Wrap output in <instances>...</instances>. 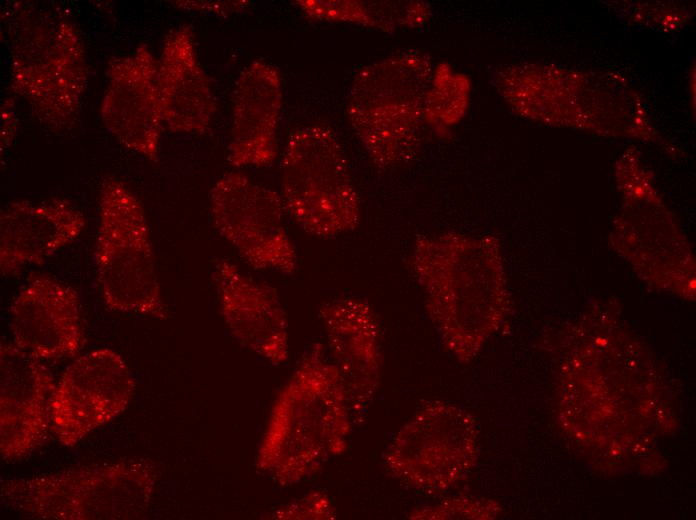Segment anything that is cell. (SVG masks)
<instances>
[{"label": "cell", "instance_id": "obj_1", "mask_svg": "<svg viewBox=\"0 0 696 520\" xmlns=\"http://www.w3.org/2000/svg\"><path fill=\"white\" fill-rule=\"evenodd\" d=\"M410 266L444 347L461 362L470 361L507 308L498 243L456 232L419 235Z\"/></svg>", "mask_w": 696, "mask_h": 520}, {"label": "cell", "instance_id": "obj_2", "mask_svg": "<svg viewBox=\"0 0 696 520\" xmlns=\"http://www.w3.org/2000/svg\"><path fill=\"white\" fill-rule=\"evenodd\" d=\"M12 88L45 127L71 129L87 87L79 31L59 7L20 3L8 35Z\"/></svg>", "mask_w": 696, "mask_h": 520}, {"label": "cell", "instance_id": "obj_3", "mask_svg": "<svg viewBox=\"0 0 696 520\" xmlns=\"http://www.w3.org/2000/svg\"><path fill=\"white\" fill-rule=\"evenodd\" d=\"M157 480L147 458L1 480V503L29 519L135 520L145 517Z\"/></svg>", "mask_w": 696, "mask_h": 520}, {"label": "cell", "instance_id": "obj_4", "mask_svg": "<svg viewBox=\"0 0 696 520\" xmlns=\"http://www.w3.org/2000/svg\"><path fill=\"white\" fill-rule=\"evenodd\" d=\"M433 71L426 54L403 51L368 64L355 74L347 117L378 168L399 167L416 157Z\"/></svg>", "mask_w": 696, "mask_h": 520}, {"label": "cell", "instance_id": "obj_5", "mask_svg": "<svg viewBox=\"0 0 696 520\" xmlns=\"http://www.w3.org/2000/svg\"><path fill=\"white\" fill-rule=\"evenodd\" d=\"M281 195L291 219L310 235L332 238L359 225L358 193L342 147L325 125L290 135L282 157Z\"/></svg>", "mask_w": 696, "mask_h": 520}, {"label": "cell", "instance_id": "obj_6", "mask_svg": "<svg viewBox=\"0 0 696 520\" xmlns=\"http://www.w3.org/2000/svg\"><path fill=\"white\" fill-rule=\"evenodd\" d=\"M96 269L108 310L167 318L142 203L117 177L100 190Z\"/></svg>", "mask_w": 696, "mask_h": 520}, {"label": "cell", "instance_id": "obj_7", "mask_svg": "<svg viewBox=\"0 0 696 520\" xmlns=\"http://www.w3.org/2000/svg\"><path fill=\"white\" fill-rule=\"evenodd\" d=\"M472 417L448 403H433L398 432L387 451L388 469L402 482L425 493H440L470 471L477 456Z\"/></svg>", "mask_w": 696, "mask_h": 520}, {"label": "cell", "instance_id": "obj_8", "mask_svg": "<svg viewBox=\"0 0 696 520\" xmlns=\"http://www.w3.org/2000/svg\"><path fill=\"white\" fill-rule=\"evenodd\" d=\"M210 210L218 232L252 268L285 275L296 271V250L276 192L240 172H229L212 187Z\"/></svg>", "mask_w": 696, "mask_h": 520}, {"label": "cell", "instance_id": "obj_9", "mask_svg": "<svg viewBox=\"0 0 696 520\" xmlns=\"http://www.w3.org/2000/svg\"><path fill=\"white\" fill-rule=\"evenodd\" d=\"M135 387L130 369L117 352L100 348L85 353L56 384L50 403L51 432L61 445L75 446L124 412Z\"/></svg>", "mask_w": 696, "mask_h": 520}, {"label": "cell", "instance_id": "obj_10", "mask_svg": "<svg viewBox=\"0 0 696 520\" xmlns=\"http://www.w3.org/2000/svg\"><path fill=\"white\" fill-rule=\"evenodd\" d=\"M56 383L43 361L13 342L0 343V453L6 461L40 449L51 432Z\"/></svg>", "mask_w": 696, "mask_h": 520}, {"label": "cell", "instance_id": "obj_11", "mask_svg": "<svg viewBox=\"0 0 696 520\" xmlns=\"http://www.w3.org/2000/svg\"><path fill=\"white\" fill-rule=\"evenodd\" d=\"M108 85L100 104L104 126L123 146L158 161L162 114L158 61L145 44L108 64Z\"/></svg>", "mask_w": 696, "mask_h": 520}, {"label": "cell", "instance_id": "obj_12", "mask_svg": "<svg viewBox=\"0 0 696 520\" xmlns=\"http://www.w3.org/2000/svg\"><path fill=\"white\" fill-rule=\"evenodd\" d=\"M13 343L42 361L76 356L86 337L78 292L48 276H34L10 307Z\"/></svg>", "mask_w": 696, "mask_h": 520}, {"label": "cell", "instance_id": "obj_13", "mask_svg": "<svg viewBox=\"0 0 696 520\" xmlns=\"http://www.w3.org/2000/svg\"><path fill=\"white\" fill-rule=\"evenodd\" d=\"M281 107L279 71L264 60L252 61L234 90L227 157L233 167H265L275 161Z\"/></svg>", "mask_w": 696, "mask_h": 520}, {"label": "cell", "instance_id": "obj_14", "mask_svg": "<svg viewBox=\"0 0 696 520\" xmlns=\"http://www.w3.org/2000/svg\"><path fill=\"white\" fill-rule=\"evenodd\" d=\"M85 217L70 201H15L0 213V271L3 276L40 265L76 240Z\"/></svg>", "mask_w": 696, "mask_h": 520}, {"label": "cell", "instance_id": "obj_15", "mask_svg": "<svg viewBox=\"0 0 696 520\" xmlns=\"http://www.w3.org/2000/svg\"><path fill=\"white\" fill-rule=\"evenodd\" d=\"M158 92L163 123L174 133L203 134L216 110L189 25L171 31L158 60Z\"/></svg>", "mask_w": 696, "mask_h": 520}, {"label": "cell", "instance_id": "obj_16", "mask_svg": "<svg viewBox=\"0 0 696 520\" xmlns=\"http://www.w3.org/2000/svg\"><path fill=\"white\" fill-rule=\"evenodd\" d=\"M222 313L235 337L273 362L287 356L284 313L274 290L222 259L213 272Z\"/></svg>", "mask_w": 696, "mask_h": 520}, {"label": "cell", "instance_id": "obj_17", "mask_svg": "<svg viewBox=\"0 0 696 520\" xmlns=\"http://www.w3.org/2000/svg\"><path fill=\"white\" fill-rule=\"evenodd\" d=\"M336 368L353 388H374L379 376V331L371 307L346 297L321 308Z\"/></svg>", "mask_w": 696, "mask_h": 520}, {"label": "cell", "instance_id": "obj_18", "mask_svg": "<svg viewBox=\"0 0 696 520\" xmlns=\"http://www.w3.org/2000/svg\"><path fill=\"white\" fill-rule=\"evenodd\" d=\"M306 16L327 22H346L382 30L397 26H418L430 14L422 2H387L353 0H297L294 1Z\"/></svg>", "mask_w": 696, "mask_h": 520}, {"label": "cell", "instance_id": "obj_19", "mask_svg": "<svg viewBox=\"0 0 696 520\" xmlns=\"http://www.w3.org/2000/svg\"><path fill=\"white\" fill-rule=\"evenodd\" d=\"M464 78L450 66L441 64L433 71L425 101V122L452 125L461 116L467 88Z\"/></svg>", "mask_w": 696, "mask_h": 520}, {"label": "cell", "instance_id": "obj_20", "mask_svg": "<svg viewBox=\"0 0 696 520\" xmlns=\"http://www.w3.org/2000/svg\"><path fill=\"white\" fill-rule=\"evenodd\" d=\"M175 6L194 11L208 12L221 16H228L240 12L247 8L251 1L248 0H228V1H173Z\"/></svg>", "mask_w": 696, "mask_h": 520}, {"label": "cell", "instance_id": "obj_21", "mask_svg": "<svg viewBox=\"0 0 696 520\" xmlns=\"http://www.w3.org/2000/svg\"><path fill=\"white\" fill-rule=\"evenodd\" d=\"M17 133V118L12 108L10 99H6L1 106V138L0 151L9 149Z\"/></svg>", "mask_w": 696, "mask_h": 520}]
</instances>
